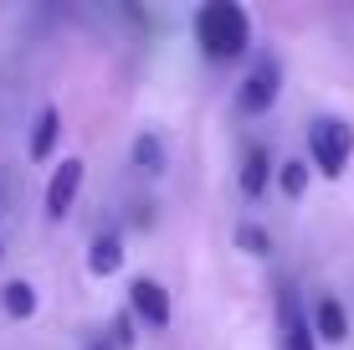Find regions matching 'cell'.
Wrapping results in <instances>:
<instances>
[{"label":"cell","mask_w":354,"mask_h":350,"mask_svg":"<svg viewBox=\"0 0 354 350\" xmlns=\"http://www.w3.org/2000/svg\"><path fill=\"white\" fill-rule=\"evenodd\" d=\"M133 165H139V170H149V175L165 170V144H160V134H149V129H144V134L133 139Z\"/></svg>","instance_id":"obj_12"},{"label":"cell","mask_w":354,"mask_h":350,"mask_svg":"<svg viewBox=\"0 0 354 350\" xmlns=\"http://www.w3.org/2000/svg\"><path fill=\"white\" fill-rule=\"evenodd\" d=\"M267 175H272V155L262 144H247V155H241V196L257 201L267 191Z\"/></svg>","instance_id":"obj_8"},{"label":"cell","mask_w":354,"mask_h":350,"mask_svg":"<svg viewBox=\"0 0 354 350\" xmlns=\"http://www.w3.org/2000/svg\"><path fill=\"white\" fill-rule=\"evenodd\" d=\"M277 93H283V62H277V57H262V62L247 72V82L236 88V108L241 114H267V108L277 103Z\"/></svg>","instance_id":"obj_3"},{"label":"cell","mask_w":354,"mask_h":350,"mask_svg":"<svg viewBox=\"0 0 354 350\" xmlns=\"http://www.w3.org/2000/svg\"><path fill=\"white\" fill-rule=\"evenodd\" d=\"M133 340V330H129V315H118L113 320V345H129Z\"/></svg>","instance_id":"obj_15"},{"label":"cell","mask_w":354,"mask_h":350,"mask_svg":"<svg viewBox=\"0 0 354 350\" xmlns=\"http://www.w3.org/2000/svg\"><path fill=\"white\" fill-rule=\"evenodd\" d=\"M124 268V237L118 232H97L93 247H88V273L93 279H108V273Z\"/></svg>","instance_id":"obj_7"},{"label":"cell","mask_w":354,"mask_h":350,"mask_svg":"<svg viewBox=\"0 0 354 350\" xmlns=\"http://www.w3.org/2000/svg\"><path fill=\"white\" fill-rule=\"evenodd\" d=\"M277 320H283V350H313V330H308V315H303L292 283L277 288Z\"/></svg>","instance_id":"obj_6"},{"label":"cell","mask_w":354,"mask_h":350,"mask_svg":"<svg viewBox=\"0 0 354 350\" xmlns=\"http://www.w3.org/2000/svg\"><path fill=\"white\" fill-rule=\"evenodd\" d=\"M313 330H319V340L339 345L349 335V320H344V304L339 299H319V309H313Z\"/></svg>","instance_id":"obj_10"},{"label":"cell","mask_w":354,"mask_h":350,"mask_svg":"<svg viewBox=\"0 0 354 350\" xmlns=\"http://www.w3.org/2000/svg\"><path fill=\"white\" fill-rule=\"evenodd\" d=\"M236 243L247 247L252 258H267V252H272V237H267L262 227H252V222H247V227H241V232H236Z\"/></svg>","instance_id":"obj_13"},{"label":"cell","mask_w":354,"mask_h":350,"mask_svg":"<svg viewBox=\"0 0 354 350\" xmlns=\"http://www.w3.org/2000/svg\"><path fill=\"white\" fill-rule=\"evenodd\" d=\"M277 180H283L288 196H303V186H308V165H303V160H283V175H277Z\"/></svg>","instance_id":"obj_14"},{"label":"cell","mask_w":354,"mask_h":350,"mask_svg":"<svg viewBox=\"0 0 354 350\" xmlns=\"http://www.w3.org/2000/svg\"><path fill=\"white\" fill-rule=\"evenodd\" d=\"M0 258H6V247H0Z\"/></svg>","instance_id":"obj_17"},{"label":"cell","mask_w":354,"mask_h":350,"mask_svg":"<svg viewBox=\"0 0 354 350\" xmlns=\"http://www.w3.org/2000/svg\"><path fill=\"white\" fill-rule=\"evenodd\" d=\"M308 155H313V165H319V175L339 180L349 170V155H354V129L344 119H334V114L313 119L308 124Z\"/></svg>","instance_id":"obj_2"},{"label":"cell","mask_w":354,"mask_h":350,"mask_svg":"<svg viewBox=\"0 0 354 350\" xmlns=\"http://www.w3.org/2000/svg\"><path fill=\"white\" fill-rule=\"evenodd\" d=\"M195 42H201V52L211 57V62H231V57H241L247 42H252V16L236 0H211V6H201V16H195Z\"/></svg>","instance_id":"obj_1"},{"label":"cell","mask_w":354,"mask_h":350,"mask_svg":"<svg viewBox=\"0 0 354 350\" xmlns=\"http://www.w3.org/2000/svg\"><path fill=\"white\" fill-rule=\"evenodd\" d=\"M0 309H6L10 320H31V315H36V288H31L26 279L0 283Z\"/></svg>","instance_id":"obj_11"},{"label":"cell","mask_w":354,"mask_h":350,"mask_svg":"<svg viewBox=\"0 0 354 350\" xmlns=\"http://www.w3.org/2000/svg\"><path fill=\"white\" fill-rule=\"evenodd\" d=\"M57 134H62V114H57V108L46 103L41 114H36V124H31V160H52Z\"/></svg>","instance_id":"obj_9"},{"label":"cell","mask_w":354,"mask_h":350,"mask_svg":"<svg viewBox=\"0 0 354 350\" xmlns=\"http://www.w3.org/2000/svg\"><path fill=\"white\" fill-rule=\"evenodd\" d=\"M77 191H82V160L67 155V160L52 170V180H46V216L62 222V216L72 211V201H77Z\"/></svg>","instance_id":"obj_4"},{"label":"cell","mask_w":354,"mask_h":350,"mask_svg":"<svg viewBox=\"0 0 354 350\" xmlns=\"http://www.w3.org/2000/svg\"><path fill=\"white\" fill-rule=\"evenodd\" d=\"M82 350H113V340H88Z\"/></svg>","instance_id":"obj_16"},{"label":"cell","mask_w":354,"mask_h":350,"mask_svg":"<svg viewBox=\"0 0 354 350\" xmlns=\"http://www.w3.org/2000/svg\"><path fill=\"white\" fill-rule=\"evenodd\" d=\"M129 309H133L144 324L165 330V324H169V294H165V283H160V279H133V283H129Z\"/></svg>","instance_id":"obj_5"}]
</instances>
